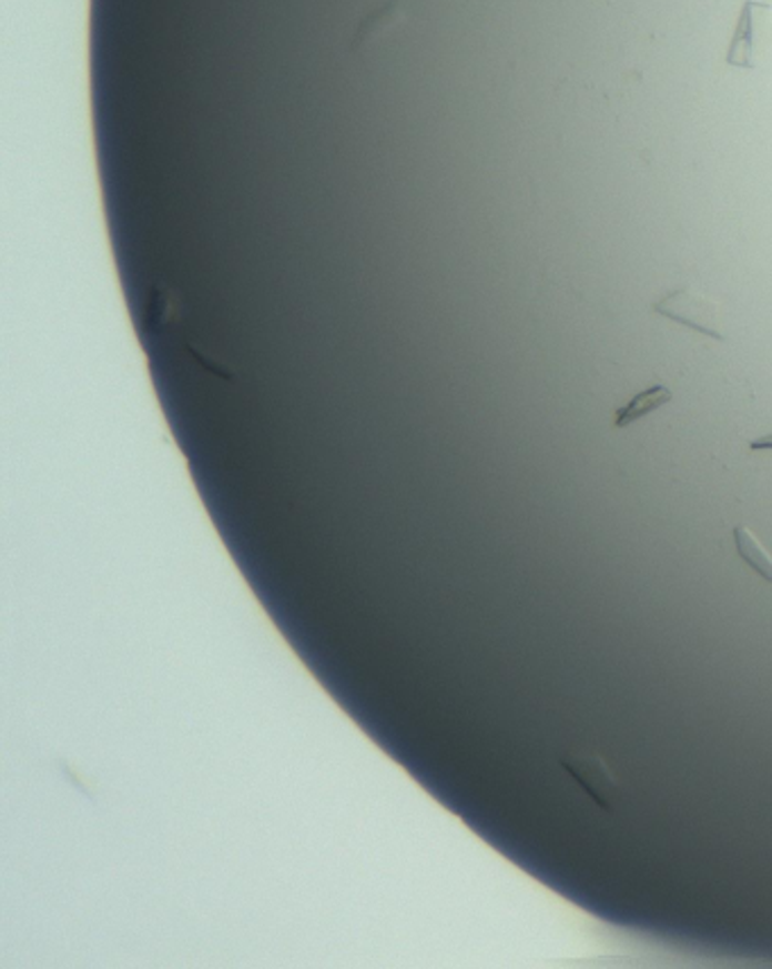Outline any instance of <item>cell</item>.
<instances>
[{
  "instance_id": "cell-3",
  "label": "cell",
  "mask_w": 772,
  "mask_h": 969,
  "mask_svg": "<svg viewBox=\"0 0 772 969\" xmlns=\"http://www.w3.org/2000/svg\"><path fill=\"white\" fill-rule=\"evenodd\" d=\"M562 768L582 786V790L602 809L612 811L621 797L617 775L598 753L576 750L562 757Z\"/></svg>"
},
{
  "instance_id": "cell-6",
  "label": "cell",
  "mask_w": 772,
  "mask_h": 969,
  "mask_svg": "<svg viewBox=\"0 0 772 969\" xmlns=\"http://www.w3.org/2000/svg\"><path fill=\"white\" fill-rule=\"evenodd\" d=\"M734 542H737V551L743 557V562L754 568V572L772 583V555L761 546V542L756 539V535L745 528V526H737L734 528Z\"/></svg>"
},
{
  "instance_id": "cell-2",
  "label": "cell",
  "mask_w": 772,
  "mask_h": 969,
  "mask_svg": "<svg viewBox=\"0 0 772 969\" xmlns=\"http://www.w3.org/2000/svg\"><path fill=\"white\" fill-rule=\"evenodd\" d=\"M654 313L664 315L673 322H680L693 331H700L709 337L725 340L728 335L721 329V306L711 297H707L702 291H695L691 286L671 291L664 300H659L654 306Z\"/></svg>"
},
{
  "instance_id": "cell-1",
  "label": "cell",
  "mask_w": 772,
  "mask_h": 969,
  "mask_svg": "<svg viewBox=\"0 0 772 969\" xmlns=\"http://www.w3.org/2000/svg\"><path fill=\"white\" fill-rule=\"evenodd\" d=\"M772 52V8L756 0H745L734 37L730 41L728 67L752 71Z\"/></svg>"
},
{
  "instance_id": "cell-4",
  "label": "cell",
  "mask_w": 772,
  "mask_h": 969,
  "mask_svg": "<svg viewBox=\"0 0 772 969\" xmlns=\"http://www.w3.org/2000/svg\"><path fill=\"white\" fill-rule=\"evenodd\" d=\"M410 23V14L402 3H385L369 12L360 26L356 28V34L352 39V50L356 54H365L369 50H376L378 46L388 43L395 34H399Z\"/></svg>"
},
{
  "instance_id": "cell-7",
  "label": "cell",
  "mask_w": 772,
  "mask_h": 969,
  "mask_svg": "<svg viewBox=\"0 0 772 969\" xmlns=\"http://www.w3.org/2000/svg\"><path fill=\"white\" fill-rule=\"evenodd\" d=\"M750 448H752V451H768V448H772V433H770V435H763V437H759V440H752V442H750Z\"/></svg>"
},
{
  "instance_id": "cell-5",
  "label": "cell",
  "mask_w": 772,
  "mask_h": 969,
  "mask_svg": "<svg viewBox=\"0 0 772 969\" xmlns=\"http://www.w3.org/2000/svg\"><path fill=\"white\" fill-rule=\"evenodd\" d=\"M671 398H673V392H671L667 385H652V387L639 392V394L632 398L630 404H626L623 408H619L614 424H617L619 428H626V426H630L632 422H637V420H641V417L654 413L657 408L667 406V404L671 402Z\"/></svg>"
}]
</instances>
